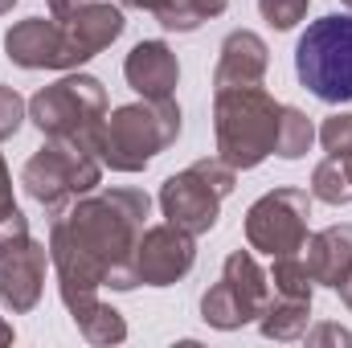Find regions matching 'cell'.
Returning <instances> with one entry per match:
<instances>
[{"mask_svg":"<svg viewBox=\"0 0 352 348\" xmlns=\"http://www.w3.org/2000/svg\"><path fill=\"white\" fill-rule=\"evenodd\" d=\"M234 184H238V168H230L221 156H205L160 184V213L168 226L201 238L217 226L221 201L234 193Z\"/></svg>","mask_w":352,"mask_h":348,"instance_id":"6","label":"cell"},{"mask_svg":"<svg viewBox=\"0 0 352 348\" xmlns=\"http://www.w3.org/2000/svg\"><path fill=\"white\" fill-rule=\"evenodd\" d=\"M152 197L144 188H102L70 201L50 221V262L58 270V291L78 320L98 303V291H135V246L148 230Z\"/></svg>","mask_w":352,"mask_h":348,"instance_id":"1","label":"cell"},{"mask_svg":"<svg viewBox=\"0 0 352 348\" xmlns=\"http://www.w3.org/2000/svg\"><path fill=\"white\" fill-rule=\"evenodd\" d=\"M45 4H50L54 17H62V12H70V8H78V4H90V0H45Z\"/></svg>","mask_w":352,"mask_h":348,"instance_id":"29","label":"cell"},{"mask_svg":"<svg viewBox=\"0 0 352 348\" xmlns=\"http://www.w3.org/2000/svg\"><path fill=\"white\" fill-rule=\"evenodd\" d=\"M62 25V50H66V66L78 70L82 62L98 58L111 41H119L123 33V4H107V0H90V4H78L70 12L58 17Z\"/></svg>","mask_w":352,"mask_h":348,"instance_id":"11","label":"cell"},{"mask_svg":"<svg viewBox=\"0 0 352 348\" xmlns=\"http://www.w3.org/2000/svg\"><path fill=\"white\" fill-rule=\"evenodd\" d=\"M307 217H311V193L303 188H270L246 213V242L258 254H299L307 242Z\"/></svg>","mask_w":352,"mask_h":348,"instance_id":"9","label":"cell"},{"mask_svg":"<svg viewBox=\"0 0 352 348\" xmlns=\"http://www.w3.org/2000/svg\"><path fill=\"white\" fill-rule=\"evenodd\" d=\"M12 4H16V0H0V17H4V12H12Z\"/></svg>","mask_w":352,"mask_h":348,"instance_id":"32","label":"cell"},{"mask_svg":"<svg viewBox=\"0 0 352 348\" xmlns=\"http://www.w3.org/2000/svg\"><path fill=\"white\" fill-rule=\"evenodd\" d=\"M320 144H324L328 156L349 160L352 156V111H336V115L324 119V127H320Z\"/></svg>","mask_w":352,"mask_h":348,"instance_id":"24","label":"cell"},{"mask_svg":"<svg viewBox=\"0 0 352 348\" xmlns=\"http://www.w3.org/2000/svg\"><path fill=\"white\" fill-rule=\"evenodd\" d=\"M266 279H270V295H283V299H311L316 291L303 254H274Z\"/></svg>","mask_w":352,"mask_h":348,"instance_id":"19","label":"cell"},{"mask_svg":"<svg viewBox=\"0 0 352 348\" xmlns=\"http://www.w3.org/2000/svg\"><path fill=\"white\" fill-rule=\"evenodd\" d=\"M197 262V242L192 234L176 230V226H148L140 234V246H135V274L144 287H173L180 283Z\"/></svg>","mask_w":352,"mask_h":348,"instance_id":"12","label":"cell"},{"mask_svg":"<svg viewBox=\"0 0 352 348\" xmlns=\"http://www.w3.org/2000/svg\"><path fill=\"white\" fill-rule=\"evenodd\" d=\"M102 180V160L94 156L87 135H50L21 168V184L29 201L45 213H62L70 201L87 197Z\"/></svg>","mask_w":352,"mask_h":348,"instance_id":"4","label":"cell"},{"mask_svg":"<svg viewBox=\"0 0 352 348\" xmlns=\"http://www.w3.org/2000/svg\"><path fill=\"white\" fill-rule=\"evenodd\" d=\"M180 135V107L176 98H140L102 115L90 131V148L111 173H144L164 148Z\"/></svg>","mask_w":352,"mask_h":348,"instance_id":"2","label":"cell"},{"mask_svg":"<svg viewBox=\"0 0 352 348\" xmlns=\"http://www.w3.org/2000/svg\"><path fill=\"white\" fill-rule=\"evenodd\" d=\"M107 115V87L94 74H66L54 87H41L29 98L33 127L50 135H87Z\"/></svg>","mask_w":352,"mask_h":348,"instance_id":"8","label":"cell"},{"mask_svg":"<svg viewBox=\"0 0 352 348\" xmlns=\"http://www.w3.org/2000/svg\"><path fill=\"white\" fill-rule=\"evenodd\" d=\"M226 8H230V0H168V4L156 12V21H160L168 33H192V29H201L205 21L221 17Z\"/></svg>","mask_w":352,"mask_h":348,"instance_id":"18","label":"cell"},{"mask_svg":"<svg viewBox=\"0 0 352 348\" xmlns=\"http://www.w3.org/2000/svg\"><path fill=\"white\" fill-rule=\"evenodd\" d=\"M270 303V279L258 266L254 250H234L221 279L201 295V320L217 332H238L246 324H254Z\"/></svg>","mask_w":352,"mask_h":348,"instance_id":"7","label":"cell"},{"mask_svg":"<svg viewBox=\"0 0 352 348\" xmlns=\"http://www.w3.org/2000/svg\"><path fill=\"white\" fill-rule=\"evenodd\" d=\"M270 70V50L254 29H234L221 41L217 70H213V90L226 87H258Z\"/></svg>","mask_w":352,"mask_h":348,"instance_id":"15","label":"cell"},{"mask_svg":"<svg viewBox=\"0 0 352 348\" xmlns=\"http://www.w3.org/2000/svg\"><path fill=\"white\" fill-rule=\"evenodd\" d=\"M119 4H123V8H140V12H152V17H156V12H160L168 0H119Z\"/></svg>","mask_w":352,"mask_h":348,"instance_id":"28","label":"cell"},{"mask_svg":"<svg viewBox=\"0 0 352 348\" xmlns=\"http://www.w3.org/2000/svg\"><path fill=\"white\" fill-rule=\"evenodd\" d=\"M311 324V299H283V295H270L266 312L258 316V328H263L266 340H299Z\"/></svg>","mask_w":352,"mask_h":348,"instance_id":"17","label":"cell"},{"mask_svg":"<svg viewBox=\"0 0 352 348\" xmlns=\"http://www.w3.org/2000/svg\"><path fill=\"white\" fill-rule=\"evenodd\" d=\"M344 164H349V176H352V156H349V160H344Z\"/></svg>","mask_w":352,"mask_h":348,"instance_id":"33","label":"cell"},{"mask_svg":"<svg viewBox=\"0 0 352 348\" xmlns=\"http://www.w3.org/2000/svg\"><path fill=\"white\" fill-rule=\"evenodd\" d=\"M78 332H82V340H90V345H123L127 340V320L111 307V303H94L90 312H82L78 320Z\"/></svg>","mask_w":352,"mask_h":348,"instance_id":"21","label":"cell"},{"mask_svg":"<svg viewBox=\"0 0 352 348\" xmlns=\"http://www.w3.org/2000/svg\"><path fill=\"white\" fill-rule=\"evenodd\" d=\"M311 197L324 201V205H349L352 201V176H349V164L328 156L316 164L311 173Z\"/></svg>","mask_w":352,"mask_h":348,"instance_id":"22","label":"cell"},{"mask_svg":"<svg viewBox=\"0 0 352 348\" xmlns=\"http://www.w3.org/2000/svg\"><path fill=\"white\" fill-rule=\"evenodd\" d=\"M303 336H307V345H352V332H344L340 324H320L316 332L307 328Z\"/></svg>","mask_w":352,"mask_h":348,"instance_id":"27","label":"cell"},{"mask_svg":"<svg viewBox=\"0 0 352 348\" xmlns=\"http://www.w3.org/2000/svg\"><path fill=\"white\" fill-rule=\"evenodd\" d=\"M29 119V102L16 94L12 87H4L0 83V144L4 140H12L16 131H21V123Z\"/></svg>","mask_w":352,"mask_h":348,"instance_id":"26","label":"cell"},{"mask_svg":"<svg viewBox=\"0 0 352 348\" xmlns=\"http://www.w3.org/2000/svg\"><path fill=\"white\" fill-rule=\"evenodd\" d=\"M295 74L320 102H352V12H328L295 45Z\"/></svg>","mask_w":352,"mask_h":348,"instance_id":"5","label":"cell"},{"mask_svg":"<svg viewBox=\"0 0 352 348\" xmlns=\"http://www.w3.org/2000/svg\"><path fill=\"white\" fill-rule=\"evenodd\" d=\"M303 262H307L311 283L336 291L352 274V221H336V226H328L320 234H307Z\"/></svg>","mask_w":352,"mask_h":348,"instance_id":"16","label":"cell"},{"mask_svg":"<svg viewBox=\"0 0 352 348\" xmlns=\"http://www.w3.org/2000/svg\"><path fill=\"white\" fill-rule=\"evenodd\" d=\"M123 78L140 98H173L180 87V62L168 41H140L123 62Z\"/></svg>","mask_w":352,"mask_h":348,"instance_id":"14","label":"cell"},{"mask_svg":"<svg viewBox=\"0 0 352 348\" xmlns=\"http://www.w3.org/2000/svg\"><path fill=\"white\" fill-rule=\"evenodd\" d=\"M4 345H12V324L0 316V348H4Z\"/></svg>","mask_w":352,"mask_h":348,"instance_id":"31","label":"cell"},{"mask_svg":"<svg viewBox=\"0 0 352 348\" xmlns=\"http://www.w3.org/2000/svg\"><path fill=\"white\" fill-rule=\"evenodd\" d=\"M278 111H283V102H274V94H266L263 87L217 90V94H213L217 156H221L230 168H238V173L258 168L266 156H274Z\"/></svg>","mask_w":352,"mask_h":348,"instance_id":"3","label":"cell"},{"mask_svg":"<svg viewBox=\"0 0 352 348\" xmlns=\"http://www.w3.org/2000/svg\"><path fill=\"white\" fill-rule=\"evenodd\" d=\"M336 291H340V299H344V307L352 312V274L344 279V283H340V287H336Z\"/></svg>","mask_w":352,"mask_h":348,"instance_id":"30","label":"cell"},{"mask_svg":"<svg viewBox=\"0 0 352 348\" xmlns=\"http://www.w3.org/2000/svg\"><path fill=\"white\" fill-rule=\"evenodd\" d=\"M4 54L21 70H70L62 50V25L58 17H25L4 33Z\"/></svg>","mask_w":352,"mask_h":348,"instance_id":"13","label":"cell"},{"mask_svg":"<svg viewBox=\"0 0 352 348\" xmlns=\"http://www.w3.org/2000/svg\"><path fill=\"white\" fill-rule=\"evenodd\" d=\"M340 4H349V8H352V0H340Z\"/></svg>","mask_w":352,"mask_h":348,"instance_id":"34","label":"cell"},{"mask_svg":"<svg viewBox=\"0 0 352 348\" xmlns=\"http://www.w3.org/2000/svg\"><path fill=\"white\" fill-rule=\"evenodd\" d=\"M25 234H29V217L12 201V176H8V164L0 156V246H8V242H16Z\"/></svg>","mask_w":352,"mask_h":348,"instance_id":"23","label":"cell"},{"mask_svg":"<svg viewBox=\"0 0 352 348\" xmlns=\"http://www.w3.org/2000/svg\"><path fill=\"white\" fill-rule=\"evenodd\" d=\"M45 266H50V246L29 234L0 246V303L12 316H25L41 303Z\"/></svg>","mask_w":352,"mask_h":348,"instance_id":"10","label":"cell"},{"mask_svg":"<svg viewBox=\"0 0 352 348\" xmlns=\"http://www.w3.org/2000/svg\"><path fill=\"white\" fill-rule=\"evenodd\" d=\"M258 12H263V21L270 29L287 33L307 17V0H258Z\"/></svg>","mask_w":352,"mask_h":348,"instance_id":"25","label":"cell"},{"mask_svg":"<svg viewBox=\"0 0 352 348\" xmlns=\"http://www.w3.org/2000/svg\"><path fill=\"white\" fill-rule=\"evenodd\" d=\"M311 144H316L311 119H307L299 107H283V111H278V140H274V152H278L283 160H299V156L311 152Z\"/></svg>","mask_w":352,"mask_h":348,"instance_id":"20","label":"cell"}]
</instances>
